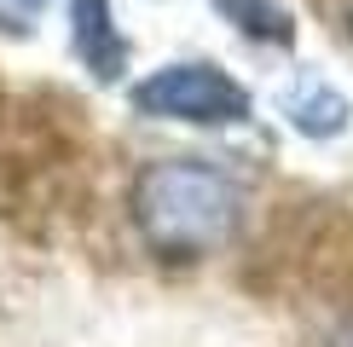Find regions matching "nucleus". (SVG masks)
Listing matches in <instances>:
<instances>
[{"mask_svg":"<svg viewBox=\"0 0 353 347\" xmlns=\"http://www.w3.org/2000/svg\"><path fill=\"white\" fill-rule=\"evenodd\" d=\"M290 122L301 127V134H313V139H325V134H342L347 127V98L342 93H330L325 81H307L290 93Z\"/></svg>","mask_w":353,"mask_h":347,"instance_id":"obj_5","label":"nucleus"},{"mask_svg":"<svg viewBox=\"0 0 353 347\" xmlns=\"http://www.w3.org/2000/svg\"><path fill=\"white\" fill-rule=\"evenodd\" d=\"M47 6V0H0V23H12V29H29V18Z\"/></svg>","mask_w":353,"mask_h":347,"instance_id":"obj_6","label":"nucleus"},{"mask_svg":"<svg viewBox=\"0 0 353 347\" xmlns=\"http://www.w3.org/2000/svg\"><path fill=\"white\" fill-rule=\"evenodd\" d=\"M330 347H353V318H347V324H342V330L330 336Z\"/></svg>","mask_w":353,"mask_h":347,"instance_id":"obj_7","label":"nucleus"},{"mask_svg":"<svg viewBox=\"0 0 353 347\" xmlns=\"http://www.w3.org/2000/svg\"><path fill=\"white\" fill-rule=\"evenodd\" d=\"M226 23H238L249 41H272V47H290L296 41V23L278 0H209Z\"/></svg>","mask_w":353,"mask_h":347,"instance_id":"obj_4","label":"nucleus"},{"mask_svg":"<svg viewBox=\"0 0 353 347\" xmlns=\"http://www.w3.org/2000/svg\"><path fill=\"white\" fill-rule=\"evenodd\" d=\"M347 29H353V0H347Z\"/></svg>","mask_w":353,"mask_h":347,"instance_id":"obj_8","label":"nucleus"},{"mask_svg":"<svg viewBox=\"0 0 353 347\" xmlns=\"http://www.w3.org/2000/svg\"><path fill=\"white\" fill-rule=\"evenodd\" d=\"M134 110L157 116V122L220 127V122H243L249 116V93L214 64H163L157 76H145L134 87Z\"/></svg>","mask_w":353,"mask_h":347,"instance_id":"obj_2","label":"nucleus"},{"mask_svg":"<svg viewBox=\"0 0 353 347\" xmlns=\"http://www.w3.org/2000/svg\"><path fill=\"white\" fill-rule=\"evenodd\" d=\"M70 18H76V52L93 81H116L128 70V41L110 18V0H70Z\"/></svg>","mask_w":353,"mask_h":347,"instance_id":"obj_3","label":"nucleus"},{"mask_svg":"<svg viewBox=\"0 0 353 347\" xmlns=\"http://www.w3.org/2000/svg\"><path fill=\"white\" fill-rule=\"evenodd\" d=\"M238 209H243L238 185L197 156L151 162L134 180V226L168 260H197L220 249L238 231Z\"/></svg>","mask_w":353,"mask_h":347,"instance_id":"obj_1","label":"nucleus"}]
</instances>
